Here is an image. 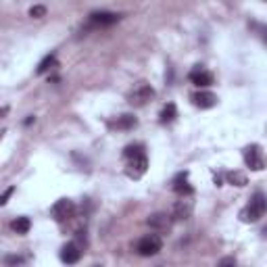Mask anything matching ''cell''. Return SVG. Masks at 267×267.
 <instances>
[{
  "label": "cell",
  "mask_w": 267,
  "mask_h": 267,
  "mask_svg": "<svg viewBox=\"0 0 267 267\" xmlns=\"http://www.w3.org/2000/svg\"><path fill=\"white\" fill-rule=\"evenodd\" d=\"M267 213V196L263 192H255L251 196V203L240 211V219L244 223H255Z\"/></svg>",
  "instance_id": "obj_1"
},
{
  "label": "cell",
  "mask_w": 267,
  "mask_h": 267,
  "mask_svg": "<svg viewBox=\"0 0 267 267\" xmlns=\"http://www.w3.org/2000/svg\"><path fill=\"white\" fill-rule=\"evenodd\" d=\"M161 249H163V240H161L159 234H146V236L140 238L138 244H136V251H138L142 257H155V255L161 253Z\"/></svg>",
  "instance_id": "obj_2"
},
{
  "label": "cell",
  "mask_w": 267,
  "mask_h": 267,
  "mask_svg": "<svg viewBox=\"0 0 267 267\" xmlns=\"http://www.w3.org/2000/svg\"><path fill=\"white\" fill-rule=\"evenodd\" d=\"M242 157H244V163L249 169L253 171H261L265 169V155H263V150L259 144H251V146H246L242 150Z\"/></svg>",
  "instance_id": "obj_3"
},
{
  "label": "cell",
  "mask_w": 267,
  "mask_h": 267,
  "mask_svg": "<svg viewBox=\"0 0 267 267\" xmlns=\"http://www.w3.org/2000/svg\"><path fill=\"white\" fill-rule=\"evenodd\" d=\"M152 98H155V90H152L148 84H140V86H136V88L129 92L127 103H129L131 107H144V105H148Z\"/></svg>",
  "instance_id": "obj_4"
},
{
  "label": "cell",
  "mask_w": 267,
  "mask_h": 267,
  "mask_svg": "<svg viewBox=\"0 0 267 267\" xmlns=\"http://www.w3.org/2000/svg\"><path fill=\"white\" fill-rule=\"evenodd\" d=\"M148 169V159L144 152H140V155L127 159V165H125V176L131 178V180H140Z\"/></svg>",
  "instance_id": "obj_5"
},
{
  "label": "cell",
  "mask_w": 267,
  "mask_h": 267,
  "mask_svg": "<svg viewBox=\"0 0 267 267\" xmlns=\"http://www.w3.org/2000/svg\"><path fill=\"white\" fill-rule=\"evenodd\" d=\"M75 213V205L69 201V198H61V201H56L50 209V215L54 221H67L71 219Z\"/></svg>",
  "instance_id": "obj_6"
},
{
  "label": "cell",
  "mask_w": 267,
  "mask_h": 267,
  "mask_svg": "<svg viewBox=\"0 0 267 267\" xmlns=\"http://www.w3.org/2000/svg\"><path fill=\"white\" fill-rule=\"evenodd\" d=\"M121 19V15L117 13H109V11H96V13H92L90 15V23L92 25H96V27H109L113 23H117Z\"/></svg>",
  "instance_id": "obj_7"
},
{
  "label": "cell",
  "mask_w": 267,
  "mask_h": 267,
  "mask_svg": "<svg viewBox=\"0 0 267 267\" xmlns=\"http://www.w3.org/2000/svg\"><path fill=\"white\" fill-rule=\"evenodd\" d=\"M190 82H192L194 86H198V88H209V86H213V82H215V78H213V73H209V71H205L201 65H196V69H192L190 71Z\"/></svg>",
  "instance_id": "obj_8"
},
{
  "label": "cell",
  "mask_w": 267,
  "mask_h": 267,
  "mask_svg": "<svg viewBox=\"0 0 267 267\" xmlns=\"http://www.w3.org/2000/svg\"><path fill=\"white\" fill-rule=\"evenodd\" d=\"M192 103L194 107L198 109H213L217 105V96L213 92H207V90H201L196 94H192Z\"/></svg>",
  "instance_id": "obj_9"
},
{
  "label": "cell",
  "mask_w": 267,
  "mask_h": 267,
  "mask_svg": "<svg viewBox=\"0 0 267 267\" xmlns=\"http://www.w3.org/2000/svg\"><path fill=\"white\" fill-rule=\"evenodd\" d=\"M174 192L180 194V196H192L194 188L188 184V171H182V174L176 176V180H174Z\"/></svg>",
  "instance_id": "obj_10"
},
{
  "label": "cell",
  "mask_w": 267,
  "mask_h": 267,
  "mask_svg": "<svg viewBox=\"0 0 267 267\" xmlns=\"http://www.w3.org/2000/svg\"><path fill=\"white\" fill-rule=\"evenodd\" d=\"M80 257H82V251H80V246L75 244V242H69V244H65L63 249H61V261L67 263V265L78 263Z\"/></svg>",
  "instance_id": "obj_11"
},
{
  "label": "cell",
  "mask_w": 267,
  "mask_h": 267,
  "mask_svg": "<svg viewBox=\"0 0 267 267\" xmlns=\"http://www.w3.org/2000/svg\"><path fill=\"white\" fill-rule=\"evenodd\" d=\"M152 230H167V227L171 225V217L167 213H155V215H150L148 221H146Z\"/></svg>",
  "instance_id": "obj_12"
},
{
  "label": "cell",
  "mask_w": 267,
  "mask_h": 267,
  "mask_svg": "<svg viewBox=\"0 0 267 267\" xmlns=\"http://www.w3.org/2000/svg\"><path fill=\"white\" fill-rule=\"evenodd\" d=\"M192 201H188L186 196H184V201H180L176 207H174V217H178V219H188L190 215H192Z\"/></svg>",
  "instance_id": "obj_13"
},
{
  "label": "cell",
  "mask_w": 267,
  "mask_h": 267,
  "mask_svg": "<svg viewBox=\"0 0 267 267\" xmlns=\"http://www.w3.org/2000/svg\"><path fill=\"white\" fill-rule=\"evenodd\" d=\"M178 117V109H176V105L174 103H167L165 107H163V111H161V117H159V121L163 123V125H167V123H171Z\"/></svg>",
  "instance_id": "obj_14"
},
{
  "label": "cell",
  "mask_w": 267,
  "mask_h": 267,
  "mask_svg": "<svg viewBox=\"0 0 267 267\" xmlns=\"http://www.w3.org/2000/svg\"><path fill=\"white\" fill-rule=\"evenodd\" d=\"M138 119L134 117V115H121L117 117L115 121H113V127H117V129H131V127H136Z\"/></svg>",
  "instance_id": "obj_15"
},
{
  "label": "cell",
  "mask_w": 267,
  "mask_h": 267,
  "mask_svg": "<svg viewBox=\"0 0 267 267\" xmlns=\"http://www.w3.org/2000/svg\"><path fill=\"white\" fill-rule=\"evenodd\" d=\"M11 227H13L17 234H27L29 227H31V221H29V217H17V219L11 223Z\"/></svg>",
  "instance_id": "obj_16"
},
{
  "label": "cell",
  "mask_w": 267,
  "mask_h": 267,
  "mask_svg": "<svg viewBox=\"0 0 267 267\" xmlns=\"http://www.w3.org/2000/svg\"><path fill=\"white\" fill-rule=\"evenodd\" d=\"M52 67H56V56L54 54H48V56H44V59L40 61V65H38V73H46L48 69H52Z\"/></svg>",
  "instance_id": "obj_17"
},
{
  "label": "cell",
  "mask_w": 267,
  "mask_h": 267,
  "mask_svg": "<svg viewBox=\"0 0 267 267\" xmlns=\"http://www.w3.org/2000/svg\"><path fill=\"white\" fill-rule=\"evenodd\" d=\"M225 178L232 186H246V176L242 174V171H230Z\"/></svg>",
  "instance_id": "obj_18"
},
{
  "label": "cell",
  "mask_w": 267,
  "mask_h": 267,
  "mask_svg": "<svg viewBox=\"0 0 267 267\" xmlns=\"http://www.w3.org/2000/svg\"><path fill=\"white\" fill-rule=\"evenodd\" d=\"M140 152H144V146H142V144H129V146H125V150H123V157H125V159H131V157L140 155Z\"/></svg>",
  "instance_id": "obj_19"
},
{
  "label": "cell",
  "mask_w": 267,
  "mask_h": 267,
  "mask_svg": "<svg viewBox=\"0 0 267 267\" xmlns=\"http://www.w3.org/2000/svg\"><path fill=\"white\" fill-rule=\"evenodd\" d=\"M44 15H46V7L38 5V7H31V9H29V17H34V19H42Z\"/></svg>",
  "instance_id": "obj_20"
},
{
  "label": "cell",
  "mask_w": 267,
  "mask_h": 267,
  "mask_svg": "<svg viewBox=\"0 0 267 267\" xmlns=\"http://www.w3.org/2000/svg\"><path fill=\"white\" fill-rule=\"evenodd\" d=\"M253 27L259 31V38L263 40V44L267 46V25H257V23H253Z\"/></svg>",
  "instance_id": "obj_21"
},
{
  "label": "cell",
  "mask_w": 267,
  "mask_h": 267,
  "mask_svg": "<svg viewBox=\"0 0 267 267\" xmlns=\"http://www.w3.org/2000/svg\"><path fill=\"white\" fill-rule=\"evenodd\" d=\"M5 263H7V265H21V263H25V259H23V257L9 255V257H5Z\"/></svg>",
  "instance_id": "obj_22"
},
{
  "label": "cell",
  "mask_w": 267,
  "mask_h": 267,
  "mask_svg": "<svg viewBox=\"0 0 267 267\" xmlns=\"http://www.w3.org/2000/svg\"><path fill=\"white\" fill-rule=\"evenodd\" d=\"M13 192H15V188H7V190H5V194L0 196V205H7V203H9V198L13 196Z\"/></svg>",
  "instance_id": "obj_23"
},
{
  "label": "cell",
  "mask_w": 267,
  "mask_h": 267,
  "mask_svg": "<svg viewBox=\"0 0 267 267\" xmlns=\"http://www.w3.org/2000/svg\"><path fill=\"white\" fill-rule=\"evenodd\" d=\"M234 263H236L234 257H227V259H221V261H219V265H234Z\"/></svg>",
  "instance_id": "obj_24"
},
{
  "label": "cell",
  "mask_w": 267,
  "mask_h": 267,
  "mask_svg": "<svg viewBox=\"0 0 267 267\" xmlns=\"http://www.w3.org/2000/svg\"><path fill=\"white\" fill-rule=\"evenodd\" d=\"M34 121H36V117H34V115H29V117H27V119H25V125H31V123H34Z\"/></svg>",
  "instance_id": "obj_25"
}]
</instances>
